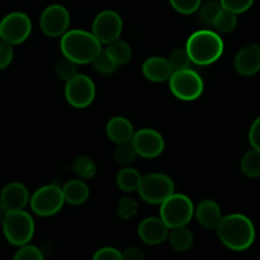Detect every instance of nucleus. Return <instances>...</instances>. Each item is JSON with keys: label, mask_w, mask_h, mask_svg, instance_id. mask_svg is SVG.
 Here are the masks:
<instances>
[{"label": "nucleus", "mask_w": 260, "mask_h": 260, "mask_svg": "<svg viewBox=\"0 0 260 260\" xmlns=\"http://www.w3.org/2000/svg\"><path fill=\"white\" fill-rule=\"evenodd\" d=\"M216 231L221 243L234 251L246 250L255 240L254 223L241 213H233L221 218Z\"/></svg>", "instance_id": "nucleus-1"}, {"label": "nucleus", "mask_w": 260, "mask_h": 260, "mask_svg": "<svg viewBox=\"0 0 260 260\" xmlns=\"http://www.w3.org/2000/svg\"><path fill=\"white\" fill-rule=\"evenodd\" d=\"M61 52L62 56L70 58L78 65L93 62L101 53L102 45L93 33L84 29H69L61 36Z\"/></svg>", "instance_id": "nucleus-2"}, {"label": "nucleus", "mask_w": 260, "mask_h": 260, "mask_svg": "<svg viewBox=\"0 0 260 260\" xmlns=\"http://www.w3.org/2000/svg\"><path fill=\"white\" fill-rule=\"evenodd\" d=\"M223 41L216 32L201 29L189 36L185 45L190 61L196 65L207 66L216 62L222 56Z\"/></svg>", "instance_id": "nucleus-3"}, {"label": "nucleus", "mask_w": 260, "mask_h": 260, "mask_svg": "<svg viewBox=\"0 0 260 260\" xmlns=\"http://www.w3.org/2000/svg\"><path fill=\"white\" fill-rule=\"evenodd\" d=\"M2 226L7 241L14 246L27 245L35 235V221L24 210L8 211Z\"/></svg>", "instance_id": "nucleus-4"}, {"label": "nucleus", "mask_w": 260, "mask_h": 260, "mask_svg": "<svg viewBox=\"0 0 260 260\" xmlns=\"http://www.w3.org/2000/svg\"><path fill=\"white\" fill-rule=\"evenodd\" d=\"M194 216V206L188 196L173 193L162 203H160V218L170 229L183 228L192 221Z\"/></svg>", "instance_id": "nucleus-5"}, {"label": "nucleus", "mask_w": 260, "mask_h": 260, "mask_svg": "<svg viewBox=\"0 0 260 260\" xmlns=\"http://www.w3.org/2000/svg\"><path fill=\"white\" fill-rule=\"evenodd\" d=\"M168 81L173 95L184 102H193L198 99L205 89L203 79L197 71L192 69L174 71Z\"/></svg>", "instance_id": "nucleus-6"}, {"label": "nucleus", "mask_w": 260, "mask_h": 260, "mask_svg": "<svg viewBox=\"0 0 260 260\" xmlns=\"http://www.w3.org/2000/svg\"><path fill=\"white\" fill-rule=\"evenodd\" d=\"M139 194L142 201L151 205H160L168 197L175 193V185L172 178L161 173H151L141 178Z\"/></svg>", "instance_id": "nucleus-7"}, {"label": "nucleus", "mask_w": 260, "mask_h": 260, "mask_svg": "<svg viewBox=\"0 0 260 260\" xmlns=\"http://www.w3.org/2000/svg\"><path fill=\"white\" fill-rule=\"evenodd\" d=\"M63 200L62 189L56 184L43 185L33 193L29 198V206L33 212L41 217H50L56 215L62 208Z\"/></svg>", "instance_id": "nucleus-8"}, {"label": "nucleus", "mask_w": 260, "mask_h": 260, "mask_svg": "<svg viewBox=\"0 0 260 260\" xmlns=\"http://www.w3.org/2000/svg\"><path fill=\"white\" fill-rule=\"evenodd\" d=\"M32 32V22L25 13L12 12L0 20V38L9 45H20Z\"/></svg>", "instance_id": "nucleus-9"}, {"label": "nucleus", "mask_w": 260, "mask_h": 260, "mask_svg": "<svg viewBox=\"0 0 260 260\" xmlns=\"http://www.w3.org/2000/svg\"><path fill=\"white\" fill-rule=\"evenodd\" d=\"M65 98L74 108H86L95 98V84L85 74H76L66 81Z\"/></svg>", "instance_id": "nucleus-10"}, {"label": "nucleus", "mask_w": 260, "mask_h": 260, "mask_svg": "<svg viewBox=\"0 0 260 260\" xmlns=\"http://www.w3.org/2000/svg\"><path fill=\"white\" fill-rule=\"evenodd\" d=\"M123 29L121 15L114 10H103L95 17L91 27V33L101 45H108L118 40Z\"/></svg>", "instance_id": "nucleus-11"}, {"label": "nucleus", "mask_w": 260, "mask_h": 260, "mask_svg": "<svg viewBox=\"0 0 260 260\" xmlns=\"http://www.w3.org/2000/svg\"><path fill=\"white\" fill-rule=\"evenodd\" d=\"M42 32L48 37H61L69 30L70 13L60 4H52L46 8L40 18Z\"/></svg>", "instance_id": "nucleus-12"}, {"label": "nucleus", "mask_w": 260, "mask_h": 260, "mask_svg": "<svg viewBox=\"0 0 260 260\" xmlns=\"http://www.w3.org/2000/svg\"><path fill=\"white\" fill-rule=\"evenodd\" d=\"M137 155L145 159H155L165 149V141L161 135L152 128H141L135 132L131 140Z\"/></svg>", "instance_id": "nucleus-13"}, {"label": "nucleus", "mask_w": 260, "mask_h": 260, "mask_svg": "<svg viewBox=\"0 0 260 260\" xmlns=\"http://www.w3.org/2000/svg\"><path fill=\"white\" fill-rule=\"evenodd\" d=\"M169 228L160 217H147L140 222L137 235L147 245H159L168 239Z\"/></svg>", "instance_id": "nucleus-14"}, {"label": "nucleus", "mask_w": 260, "mask_h": 260, "mask_svg": "<svg viewBox=\"0 0 260 260\" xmlns=\"http://www.w3.org/2000/svg\"><path fill=\"white\" fill-rule=\"evenodd\" d=\"M234 68L240 75L251 76L260 71V46L255 43L244 46L236 53Z\"/></svg>", "instance_id": "nucleus-15"}, {"label": "nucleus", "mask_w": 260, "mask_h": 260, "mask_svg": "<svg viewBox=\"0 0 260 260\" xmlns=\"http://www.w3.org/2000/svg\"><path fill=\"white\" fill-rule=\"evenodd\" d=\"M29 192L23 183L12 182L3 188L0 193V202L7 207L8 211L24 210L29 203Z\"/></svg>", "instance_id": "nucleus-16"}, {"label": "nucleus", "mask_w": 260, "mask_h": 260, "mask_svg": "<svg viewBox=\"0 0 260 260\" xmlns=\"http://www.w3.org/2000/svg\"><path fill=\"white\" fill-rule=\"evenodd\" d=\"M174 70L170 66L168 58L161 56H152L145 60L142 65V74L145 78L154 83H164L172 76Z\"/></svg>", "instance_id": "nucleus-17"}, {"label": "nucleus", "mask_w": 260, "mask_h": 260, "mask_svg": "<svg viewBox=\"0 0 260 260\" xmlns=\"http://www.w3.org/2000/svg\"><path fill=\"white\" fill-rule=\"evenodd\" d=\"M194 216L202 228L207 230H216L222 218V212L216 201L203 200L194 208Z\"/></svg>", "instance_id": "nucleus-18"}, {"label": "nucleus", "mask_w": 260, "mask_h": 260, "mask_svg": "<svg viewBox=\"0 0 260 260\" xmlns=\"http://www.w3.org/2000/svg\"><path fill=\"white\" fill-rule=\"evenodd\" d=\"M106 132L109 140H112V141L118 145L131 141L132 137H134L135 129L134 124L131 123L129 119H127L126 117L117 116L109 119L106 127Z\"/></svg>", "instance_id": "nucleus-19"}, {"label": "nucleus", "mask_w": 260, "mask_h": 260, "mask_svg": "<svg viewBox=\"0 0 260 260\" xmlns=\"http://www.w3.org/2000/svg\"><path fill=\"white\" fill-rule=\"evenodd\" d=\"M62 194L65 202L73 206H80L88 201L90 189L83 179H73L66 183L62 188Z\"/></svg>", "instance_id": "nucleus-20"}, {"label": "nucleus", "mask_w": 260, "mask_h": 260, "mask_svg": "<svg viewBox=\"0 0 260 260\" xmlns=\"http://www.w3.org/2000/svg\"><path fill=\"white\" fill-rule=\"evenodd\" d=\"M167 240L169 241L173 250L178 251V253H184L192 248L194 236L187 226H183V228L170 229Z\"/></svg>", "instance_id": "nucleus-21"}, {"label": "nucleus", "mask_w": 260, "mask_h": 260, "mask_svg": "<svg viewBox=\"0 0 260 260\" xmlns=\"http://www.w3.org/2000/svg\"><path fill=\"white\" fill-rule=\"evenodd\" d=\"M141 175L134 168H123L119 170L116 177V183L118 188L123 192L131 193L139 189V185L141 183Z\"/></svg>", "instance_id": "nucleus-22"}, {"label": "nucleus", "mask_w": 260, "mask_h": 260, "mask_svg": "<svg viewBox=\"0 0 260 260\" xmlns=\"http://www.w3.org/2000/svg\"><path fill=\"white\" fill-rule=\"evenodd\" d=\"M106 52L111 56L112 60L116 62V65H124V63L128 62L132 57V50L131 46L126 42V41L122 40H116L113 42L108 43L107 48H104Z\"/></svg>", "instance_id": "nucleus-23"}, {"label": "nucleus", "mask_w": 260, "mask_h": 260, "mask_svg": "<svg viewBox=\"0 0 260 260\" xmlns=\"http://www.w3.org/2000/svg\"><path fill=\"white\" fill-rule=\"evenodd\" d=\"M241 172L248 178L260 177V151L259 150H250L243 156L240 162Z\"/></svg>", "instance_id": "nucleus-24"}, {"label": "nucleus", "mask_w": 260, "mask_h": 260, "mask_svg": "<svg viewBox=\"0 0 260 260\" xmlns=\"http://www.w3.org/2000/svg\"><path fill=\"white\" fill-rule=\"evenodd\" d=\"M73 170L78 175L79 179L89 180L96 174V165L89 156L80 155V156L74 159Z\"/></svg>", "instance_id": "nucleus-25"}, {"label": "nucleus", "mask_w": 260, "mask_h": 260, "mask_svg": "<svg viewBox=\"0 0 260 260\" xmlns=\"http://www.w3.org/2000/svg\"><path fill=\"white\" fill-rule=\"evenodd\" d=\"M238 25V14L230 12V10L221 9L213 22V27L221 33H230Z\"/></svg>", "instance_id": "nucleus-26"}, {"label": "nucleus", "mask_w": 260, "mask_h": 260, "mask_svg": "<svg viewBox=\"0 0 260 260\" xmlns=\"http://www.w3.org/2000/svg\"><path fill=\"white\" fill-rule=\"evenodd\" d=\"M139 156L135 150L132 142H123V144H118L117 147L114 149L113 152V159L117 164L123 165V167H127V165L132 164V162L136 160V157Z\"/></svg>", "instance_id": "nucleus-27"}, {"label": "nucleus", "mask_w": 260, "mask_h": 260, "mask_svg": "<svg viewBox=\"0 0 260 260\" xmlns=\"http://www.w3.org/2000/svg\"><path fill=\"white\" fill-rule=\"evenodd\" d=\"M221 9H222V7H221L220 2L208 0V2L201 4L197 12H200V18L202 23H205L206 25H213V22H215L216 17Z\"/></svg>", "instance_id": "nucleus-28"}, {"label": "nucleus", "mask_w": 260, "mask_h": 260, "mask_svg": "<svg viewBox=\"0 0 260 260\" xmlns=\"http://www.w3.org/2000/svg\"><path fill=\"white\" fill-rule=\"evenodd\" d=\"M76 66H78V63H75L73 60L62 56V57L58 58L57 62H56L55 73L61 80L68 81L78 74V69H76Z\"/></svg>", "instance_id": "nucleus-29"}, {"label": "nucleus", "mask_w": 260, "mask_h": 260, "mask_svg": "<svg viewBox=\"0 0 260 260\" xmlns=\"http://www.w3.org/2000/svg\"><path fill=\"white\" fill-rule=\"evenodd\" d=\"M168 61H169L170 66L174 71L189 69L190 62H192L185 48H175V50H173L170 52Z\"/></svg>", "instance_id": "nucleus-30"}, {"label": "nucleus", "mask_w": 260, "mask_h": 260, "mask_svg": "<svg viewBox=\"0 0 260 260\" xmlns=\"http://www.w3.org/2000/svg\"><path fill=\"white\" fill-rule=\"evenodd\" d=\"M94 69H95L98 73L103 74V75H109V74L113 73L116 70L117 65L113 60L111 58V56L106 52V50H102L101 53L94 58L93 62Z\"/></svg>", "instance_id": "nucleus-31"}, {"label": "nucleus", "mask_w": 260, "mask_h": 260, "mask_svg": "<svg viewBox=\"0 0 260 260\" xmlns=\"http://www.w3.org/2000/svg\"><path fill=\"white\" fill-rule=\"evenodd\" d=\"M137 208H139V205L134 198L124 197L117 205V215L122 220H129L137 213Z\"/></svg>", "instance_id": "nucleus-32"}, {"label": "nucleus", "mask_w": 260, "mask_h": 260, "mask_svg": "<svg viewBox=\"0 0 260 260\" xmlns=\"http://www.w3.org/2000/svg\"><path fill=\"white\" fill-rule=\"evenodd\" d=\"M13 260H45V254L38 246L27 244V245L19 246Z\"/></svg>", "instance_id": "nucleus-33"}, {"label": "nucleus", "mask_w": 260, "mask_h": 260, "mask_svg": "<svg viewBox=\"0 0 260 260\" xmlns=\"http://www.w3.org/2000/svg\"><path fill=\"white\" fill-rule=\"evenodd\" d=\"M174 10L180 14H193L202 4V0H169Z\"/></svg>", "instance_id": "nucleus-34"}, {"label": "nucleus", "mask_w": 260, "mask_h": 260, "mask_svg": "<svg viewBox=\"0 0 260 260\" xmlns=\"http://www.w3.org/2000/svg\"><path fill=\"white\" fill-rule=\"evenodd\" d=\"M220 4L223 9L240 14L253 7L254 0H220Z\"/></svg>", "instance_id": "nucleus-35"}, {"label": "nucleus", "mask_w": 260, "mask_h": 260, "mask_svg": "<svg viewBox=\"0 0 260 260\" xmlns=\"http://www.w3.org/2000/svg\"><path fill=\"white\" fill-rule=\"evenodd\" d=\"M93 260H123L122 251L113 246H103L95 251L93 255Z\"/></svg>", "instance_id": "nucleus-36"}, {"label": "nucleus", "mask_w": 260, "mask_h": 260, "mask_svg": "<svg viewBox=\"0 0 260 260\" xmlns=\"http://www.w3.org/2000/svg\"><path fill=\"white\" fill-rule=\"evenodd\" d=\"M13 57H14L13 46L4 41H0V70L7 69L12 63Z\"/></svg>", "instance_id": "nucleus-37"}, {"label": "nucleus", "mask_w": 260, "mask_h": 260, "mask_svg": "<svg viewBox=\"0 0 260 260\" xmlns=\"http://www.w3.org/2000/svg\"><path fill=\"white\" fill-rule=\"evenodd\" d=\"M249 142L253 149L260 151V117L251 123L249 129Z\"/></svg>", "instance_id": "nucleus-38"}, {"label": "nucleus", "mask_w": 260, "mask_h": 260, "mask_svg": "<svg viewBox=\"0 0 260 260\" xmlns=\"http://www.w3.org/2000/svg\"><path fill=\"white\" fill-rule=\"evenodd\" d=\"M123 260H145V253L140 248L131 246L122 251Z\"/></svg>", "instance_id": "nucleus-39"}, {"label": "nucleus", "mask_w": 260, "mask_h": 260, "mask_svg": "<svg viewBox=\"0 0 260 260\" xmlns=\"http://www.w3.org/2000/svg\"><path fill=\"white\" fill-rule=\"evenodd\" d=\"M7 213H8L7 207H5V206L3 205L2 202H0V225H2V222H3V221H4V218H5V216H7Z\"/></svg>", "instance_id": "nucleus-40"}]
</instances>
